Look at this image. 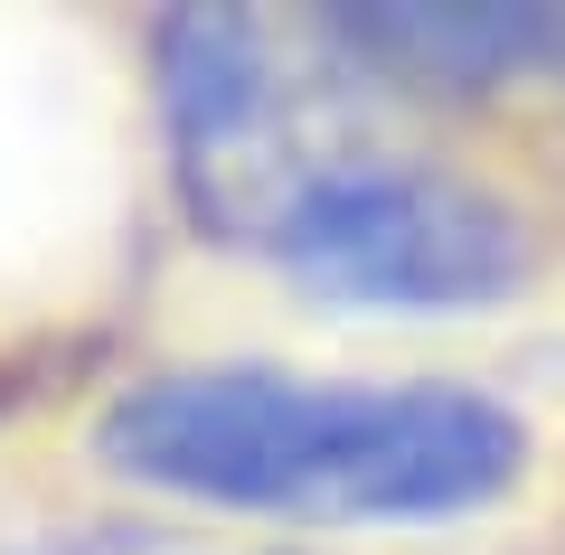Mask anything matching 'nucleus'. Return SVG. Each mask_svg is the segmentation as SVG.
<instances>
[{"label":"nucleus","instance_id":"obj_1","mask_svg":"<svg viewBox=\"0 0 565 555\" xmlns=\"http://www.w3.org/2000/svg\"><path fill=\"white\" fill-rule=\"evenodd\" d=\"M95 452L122 480L207 509L274 517H462L527 461V424L471 386L282 377V367H180L95 415Z\"/></svg>","mask_w":565,"mask_h":555},{"label":"nucleus","instance_id":"obj_2","mask_svg":"<svg viewBox=\"0 0 565 555\" xmlns=\"http://www.w3.org/2000/svg\"><path fill=\"white\" fill-rule=\"evenodd\" d=\"M292 282L359 311H481L527 282V226L434 160H321L264 226Z\"/></svg>","mask_w":565,"mask_h":555},{"label":"nucleus","instance_id":"obj_3","mask_svg":"<svg viewBox=\"0 0 565 555\" xmlns=\"http://www.w3.org/2000/svg\"><path fill=\"white\" fill-rule=\"evenodd\" d=\"M161 104H170L189 207L236 236L245 179L264 170L255 151H274V132H282V85H274L264 29L236 20V10H180V20H161Z\"/></svg>","mask_w":565,"mask_h":555},{"label":"nucleus","instance_id":"obj_4","mask_svg":"<svg viewBox=\"0 0 565 555\" xmlns=\"http://www.w3.org/2000/svg\"><path fill=\"white\" fill-rule=\"evenodd\" d=\"M330 39H340L359 66L396 76V85L481 95V85L565 66V10L556 0H537V10H490V0L424 10V0H377V10H330Z\"/></svg>","mask_w":565,"mask_h":555}]
</instances>
